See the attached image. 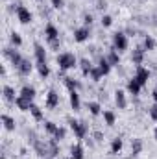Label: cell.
<instances>
[{
  "label": "cell",
  "mask_w": 157,
  "mask_h": 159,
  "mask_svg": "<svg viewBox=\"0 0 157 159\" xmlns=\"http://www.w3.org/2000/svg\"><path fill=\"white\" fill-rule=\"evenodd\" d=\"M15 104H17V106H19V107L22 109V111H26V109H30V107H32V104H30V100H26L24 96H19V98L15 100Z\"/></svg>",
  "instance_id": "12"
},
{
  "label": "cell",
  "mask_w": 157,
  "mask_h": 159,
  "mask_svg": "<svg viewBox=\"0 0 157 159\" xmlns=\"http://www.w3.org/2000/svg\"><path fill=\"white\" fill-rule=\"evenodd\" d=\"M91 22H92V17H91V15H87V17H85V24H91Z\"/></svg>",
  "instance_id": "38"
},
{
  "label": "cell",
  "mask_w": 157,
  "mask_h": 159,
  "mask_svg": "<svg viewBox=\"0 0 157 159\" xmlns=\"http://www.w3.org/2000/svg\"><path fill=\"white\" fill-rule=\"evenodd\" d=\"M148 78H150V72H148L144 67H139V69H137V74H135V80H137L141 85H146Z\"/></svg>",
  "instance_id": "6"
},
{
  "label": "cell",
  "mask_w": 157,
  "mask_h": 159,
  "mask_svg": "<svg viewBox=\"0 0 157 159\" xmlns=\"http://www.w3.org/2000/svg\"><path fill=\"white\" fill-rule=\"evenodd\" d=\"M44 35H46V39L50 41V43H54V41L59 37V32H57V28H56L54 24H48V26L44 28Z\"/></svg>",
  "instance_id": "5"
},
{
  "label": "cell",
  "mask_w": 157,
  "mask_h": 159,
  "mask_svg": "<svg viewBox=\"0 0 157 159\" xmlns=\"http://www.w3.org/2000/svg\"><path fill=\"white\" fill-rule=\"evenodd\" d=\"M107 61H109V65H118L120 57H118L117 52H111V54H109V57H107Z\"/></svg>",
  "instance_id": "23"
},
{
  "label": "cell",
  "mask_w": 157,
  "mask_h": 159,
  "mask_svg": "<svg viewBox=\"0 0 157 159\" xmlns=\"http://www.w3.org/2000/svg\"><path fill=\"white\" fill-rule=\"evenodd\" d=\"M70 157L72 159H83V148L76 144V146H72V150H70Z\"/></svg>",
  "instance_id": "15"
},
{
  "label": "cell",
  "mask_w": 157,
  "mask_h": 159,
  "mask_svg": "<svg viewBox=\"0 0 157 159\" xmlns=\"http://www.w3.org/2000/svg\"><path fill=\"white\" fill-rule=\"evenodd\" d=\"M70 106L74 109H79V94L76 91H70Z\"/></svg>",
  "instance_id": "16"
},
{
  "label": "cell",
  "mask_w": 157,
  "mask_h": 159,
  "mask_svg": "<svg viewBox=\"0 0 157 159\" xmlns=\"http://www.w3.org/2000/svg\"><path fill=\"white\" fill-rule=\"evenodd\" d=\"M57 104H59V94L56 91H50L48 93V98H46V106L48 107H56Z\"/></svg>",
  "instance_id": "8"
},
{
  "label": "cell",
  "mask_w": 157,
  "mask_h": 159,
  "mask_svg": "<svg viewBox=\"0 0 157 159\" xmlns=\"http://www.w3.org/2000/svg\"><path fill=\"white\" fill-rule=\"evenodd\" d=\"M91 76H92V80H94V81H98V80L102 78L104 74H102V70H100V69H92V70H91Z\"/></svg>",
  "instance_id": "30"
},
{
  "label": "cell",
  "mask_w": 157,
  "mask_h": 159,
  "mask_svg": "<svg viewBox=\"0 0 157 159\" xmlns=\"http://www.w3.org/2000/svg\"><path fill=\"white\" fill-rule=\"evenodd\" d=\"M30 111H32V115H34V117H35L37 120L43 119V113H41V109L37 107V106H32V107H30Z\"/></svg>",
  "instance_id": "25"
},
{
  "label": "cell",
  "mask_w": 157,
  "mask_h": 159,
  "mask_svg": "<svg viewBox=\"0 0 157 159\" xmlns=\"http://www.w3.org/2000/svg\"><path fill=\"white\" fill-rule=\"evenodd\" d=\"M154 100H155V102H157V89H155V91H154Z\"/></svg>",
  "instance_id": "39"
},
{
  "label": "cell",
  "mask_w": 157,
  "mask_h": 159,
  "mask_svg": "<svg viewBox=\"0 0 157 159\" xmlns=\"http://www.w3.org/2000/svg\"><path fill=\"white\" fill-rule=\"evenodd\" d=\"M120 150H122V141H120V139H115L113 144H111V152H113V154H118Z\"/></svg>",
  "instance_id": "20"
},
{
  "label": "cell",
  "mask_w": 157,
  "mask_h": 159,
  "mask_svg": "<svg viewBox=\"0 0 157 159\" xmlns=\"http://www.w3.org/2000/svg\"><path fill=\"white\" fill-rule=\"evenodd\" d=\"M2 120H4V124H6V128H7V129H13V128H15V120L11 119V117L4 115V117H2Z\"/></svg>",
  "instance_id": "22"
},
{
  "label": "cell",
  "mask_w": 157,
  "mask_h": 159,
  "mask_svg": "<svg viewBox=\"0 0 157 159\" xmlns=\"http://www.w3.org/2000/svg\"><path fill=\"white\" fill-rule=\"evenodd\" d=\"M104 119H105V122L109 126H113L115 124V113L113 111H104Z\"/></svg>",
  "instance_id": "18"
},
{
  "label": "cell",
  "mask_w": 157,
  "mask_h": 159,
  "mask_svg": "<svg viewBox=\"0 0 157 159\" xmlns=\"http://www.w3.org/2000/svg\"><path fill=\"white\" fill-rule=\"evenodd\" d=\"M131 59H133L135 63H141V61H142V50H137V52L131 56Z\"/></svg>",
  "instance_id": "32"
},
{
  "label": "cell",
  "mask_w": 157,
  "mask_h": 159,
  "mask_svg": "<svg viewBox=\"0 0 157 159\" xmlns=\"http://www.w3.org/2000/svg\"><path fill=\"white\" fill-rule=\"evenodd\" d=\"M65 83H67V87L70 91H76V87H78V81H74L72 78H65Z\"/></svg>",
  "instance_id": "27"
},
{
  "label": "cell",
  "mask_w": 157,
  "mask_h": 159,
  "mask_svg": "<svg viewBox=\"0 0 157 159\" xmlns=\"http://www.w3.org/2000/svg\"><path fill=\"white\" fill-rule=\"evenodd\" d=\"M144 48H146V50H154V48H155V41L152 39V37H146V41H144Z\"/></svg>",
  "instance_id": "26"
},
{
  "label": "cell",
  "mask_w": 157,
  "mask_h": 159,
  "mask_svg": "<svg viewBox=\"0 0 157 159\" xmlns=\"http://www.w3.org/2000/svg\"><path fill=\"white\" fill-rule=\"evenodd\" d=\"M74 39L78 41V43L87 41L89 39V30H87V28H79V30H76V32H74Z\"/></svg>",
  "instance_id": "9"
},
{
  "label": "cell",
  "mask_w": 157,
  "mask_h": 159,
  "mask_svg": "<svg viewBox=\"0 0 157 159\" xmlns=\"http://www.w3.org/2000/svg\"><path fill=\"white\" fill-rule=\"evenodd\" d=\"M17 17H19V20H20L22 24H28V22L32 20V13H30L24 6H19V7H17Z\"/></svg>",
  "instance_id": "2"
},
{
  "label": "cell",
  "mask_w": 157,
  "mask_h": 159,
  "mask_svg": "<svg viewBox=\"0 0 157 159\" xmlns=\"http://www.w3.org/2000/svg\"><path fill=\"white\" fill-rule=\"evenodd\" d=\"M115 100H117V106L120 107V109H124V107H126V96H124V93H122V91H118V93H117Z\"/></svg>",
  "instance_id": "17"
},
{
  "label": "cell",
  "mask_w": 157,
  "mask_h": 159,
  "mask_svg": "<svg viewBox=\"0 0 157 159\" xmlns=\"http://www.w3.org/2000/svg\"><path fill=\"white\" fill-rule=\"evenodd\" d=\"M30 70H32V65H30V61H28V59H22V63L19 65V72L26 76V74H30Z\"/></svg>",
  "instance_id": "13"
},
{
  "label": "cell",
  "mask_w": 157,
  "mask_h": 159,
  "mask_svg": "<svg viewBox=\"0 0 157 159\" xmlns=\"http://www.w3.org/2000/svg\"><path fill=\"white\" fill-rule=\"evenodd\" d=\"M52 4H54V7H63V0H52Z\"/></svg>",
  "instance_id": "37"
},
{
  "label": "cell",
  "mask_w": 157,
  "mask_h": 159,
  "mask_svg": "<svg viewBox=\"0 0 157 159\" xmlns=\"http://www.w3.org/2000/svg\"><path fill=\"white\" fill-rule=\"evenodd\" d=\"M20 96H24L26 100H30V102H32V100L35 98V89H34V87H30V85H24V87L20 89Z\"/></svg>",
  "instance_id": "7"
},
{
  "label": "cell",
  "mask_w": 157,
  "mask_h": 159,
  "mask_svg": "<svg viewBox=\"0 0 157 159\" xmlns=\"http://www.w3.org/2000/svg\"><path fill=\"white\" fill-rule=\"evenodd\" d=\"M81 69H83V76H89V74H91V70H92V67H91V63H89L87 59H83V61H81Z\"/></svg>",
  "instance_id": "19"
},
{
  "label": "cell",
  "mask_w": 157,
  "mask_h": 159,
  "mask_svg": "<svg viewBox=\"0 0 157 159\" xmlns=\"http://www.w3.org/2000/svg\"><path fill=\"white\" fill-rule=\"evenodd\" d=\"M57 63H59V67H61V69H74V67H76V63H78V59H76V56H74V54L63 52V54H59V56H57Z\"/></svg>",
  "instance_id": "1"
},
{
  "label": "cell",
  "mask_w": 157,
  "mask_h": 159,
  "mask_svg": "<svg viewBox=\"0 0 157 159\" xmlns=\"http://www.w3.org/2000/svg\"><path fill=\"white\" fill-rule=\"evenodd\" d=\"M113 44H115L117 50H126V48H128V39H126V35H124V34H115Z\"/></svg>",
  "instance_id": "3"
},
{
  "label": "cell",
  "mask_w": 157,
  "mask_h": 159,
  "mask_svg": "<svg viewBox=\"0 0 157 159\" xmlns=\"http://www.w3.org/2000/svg\"><path fill=\"white\" fill-rule=\"evenodd\" d=\"M141 83L137 81V80L133 78V80H129V83H128V91L131 93V94H139V91H141Z\"/></svg>",
  "instance_id": "11"
},
{
  "label": "cell",
  "mask_w": 157,
  "mask_h": 159,
  "mask_svg": "<svg viewBox=\"0 0 157 159\" xmlns=\"http://www.w3.org/2000/svg\"><path fill=\"white\" fill-rule=\"evenodd\" d=\"M111 22H113V19H111L109 15H105V17H102V24H104V26H111Z\"/></svg>",
  "instance_id": "34"
},
{
  "label": "cell",
  "mask_w": 157,
  "mask_h": 159,
  "mask_svg": "<svg viewBox=\"0 0 157 159\" xmlns=\"http://www.w3.org/2000/svg\"><path fill=\"white\" fill-rule=\"evenodd\" d=\"M70 126H72V129H74V133H76L78 139H81V137L87 133V126H85V122H76V120H72Z\"/></svg>",
  "instance_id": "4"
},
{
  "label": "cell",
  "mask_w": 157,
  "mask_h": 159,
  "mask_svg": "<svg viewBox=\"0 0 157 159\" xmlns=\"http://www.w3.org/2000/svg\"><path fill=\"white\" fill-rule=\"evenodd\" d=\"M44 128H46V131H48V133H54V135H56V131L59 129L54 122H46V126H44Z\"/></svg>",
  "instance_id": "29"
},
{
  "label": "cell",
  "mask_w": 157,
  "mask_h": 159,
  "mask_svg": "<svg viewBox=\"0 0 157 159\" xmlns=\"http://www.w3.org/2000/svg\"><path fill=\"white\" fill-rule=\"evenodd\" d=\"M89 109H91L92 115H98V113H100V106H98L96 102H91V104H89Z\"/></svg>",
  "instance_id": "31"
},
{
  "label": "cell",
  "mask_w": 157,
  "mask_h": 159,
  "mask_svg": "<svg viewBox=\"0 0 157 159\" xmlns=\"http://www.w3.org/2000/svg\"><path fill=\"white\" fill-rule=\"evenodd\" d=\"M98 69L102 70V74L105 76V74H109V70H111V65H109V61L105 59V57H102L100 59V65H98Z\"/></svg>",
  "instance_id": "14"
},
{
  "label": "cell",
  "mask_w": 157,
  "mask_h": 159,
  "mask_svg": "<svg viewBox=\"0 0 157 159\" xmlns=\"http://www.w3.org/2000/svg\"><path fill=\"white\" fill-rule=\"evenodd\" d=\"M11 43H13V44H17V46H20V44H22L20 35H19V34H13V35H11Z\"/></svg>",
  "instance_id": "33"
},
{
  "label": "cell",
  "mask_w": 157,
  "mask_h": 159,
  "mask_svg": "<svg viewBox=\"0 0 157 159\" xmlns=\"http://www.w3.org/2000/svg\"><path fill=\"white\" fill-rule=\"evenodd\" d=\"M150 115H152V119H154V120H157V104L150 107Z\"/></svg>",
  "instance_id": "36"
},
{
  "label": "cell",
  "mask_w": 157,
  "mask_h": 159,
  "mask_svg": "<svg viewBox=\"0 0 157 159\" xmlns=\"http://www.w3.org/2000/svg\"><path fill=\"white\" fill-rule=\"evenodd\" d=\"M141 148H142V143H141V141H135V143L131 144V152H133V156H137V154L141 152Z\"/></svg>",
  "instance_id": "24"
},
{
  "label": "cell",
  "mask_w": 157,
  "mask_h": 159,
  "mask_svg": "<svg viewBox=\"0 0 157 159\" xmlns=\"http://www.w3.org/2000/svg\"><path fill=\"white\" fill-rule=\"evenodd\" d=\"M63 137H65V129H63V128H59V129L56 131V141H61Z\"/></svg>",
  "instance_id": "35"
},
{
  "label": "cell",
  "mask_w": 157,
  "mask_h": 159,
  "mask_svg": "<svg viewBox=\"0 0 157 159\" xmlns=\"http://www.w3.org/2000/svg\"><path fill=\"white\" fill-rule=\"evenodd\" d=\"M4 94H6L7 100H17L15 94H13V89H11V87H4Z\"/></svg>",
  "instance_id": "28"
},
{
  "label": "cell",
  "mask_w": 157,
  "mask_h": 159,
  "mask_svg": "<svg viewBox=\"0 0 157 159\" xmlns=\"http://www.w3.org/2000/svg\"><path fill=\"white\" fill-rule=\"evenodd\" d=\"M39 74L43 76V78H46V76L50 74V69H48L46 63H39Z\"/></svg>",
  "instance_id": "21"
},
{
  "label": "cell",
  "mask_w": 157,
  "mask_h": 159,
  "mask_svg": "<svg viewBox=\"0 0 157 159\" xmlns=\"http://www.w3.org/2000/svg\"><path fill=\"white\" fill-rule=\"evenodd\" d=\"M154 135H155V141H157V128H155V131H154Z\"/></svg>",
  "instance_id": "40"
},
{
  "label": "cell",
  "mask_w": 157,
  "mask_h": 159,
  "mask_svg": "<svg viewBox=\"0 0 157 159\" xmlns=\"http://www.w3.org/2000/svg\"><path fill=\"white\" fill-rule=\"evenodd\" d=\"M35 57H37V63H46V52L41 44H35Z\"/></svg>",
  "instance_id": "10"
}]
</instances>
